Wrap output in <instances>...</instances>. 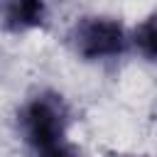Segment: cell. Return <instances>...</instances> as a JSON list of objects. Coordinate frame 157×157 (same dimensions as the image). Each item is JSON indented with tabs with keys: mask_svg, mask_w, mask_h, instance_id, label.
<instances>
[{
	"mask_svg": "<svg viewBox=\"0 0 157 157\" xmlns=\"http://www.w3.org/2000/svg\"><path fill=\"white\" fill-rule=\"evenodd\" d=\"M132 44L147 61H157V12L132 29Z\"/></svg>",
	"mask_w": 157,
	"mask_h": 157,
	"instance_id": "4",
	"label": "cell"
},
{
	"mask_svg": "<svg viewBox=\"0 0 157 157\" xmlns=\"http://www.w3.org/2000/svg\"><path fill=\"white\" fill-rule=\"evenodd\" d=\"M37 157H76V152H71L66 145H56V147H52V150L37 152Z\"/></svg>",
	"mask_w": 157,
	"mask_h": 157,
	"instance_id": "5",
	"label": "cell"
},
{
	"mask_svg": "<svg viewBox=\"0 0 157 157\" xmlns=\"http://www.w3.org/2000/svg\"><path fill=\"white\" fill-rule=\"evenodd\" d=\"M69 42L78 56L88 61H98L123 54L128 44V34L125 27L113 17H83L74 25Z\"/></svg>",
	"mask_w": 157,
	"mask_h": 157,
	"instance_id": "2",
	"label": "cell"
},
{
	"mask_svg": "<svg viewBox=\"0 0 157 157\" xmlns=\"http://www.w3.org/2000/svg\"><path fill=\"white\" fill-rule=\"evenodd\" d=\"M47 20L44 0H2V22L7 32H27L42 27Z\"/></svg>",
	"mask_w": 157,
	"mask_h": 157,
	"instance_id": "3",
	"label": "cell"
},
{
	"mask_svg": "<svg viewBox=\"0 0 157 157\" xmlns=\"http://www.w3.org/2000/svg\"><path fill=\"white\" fill-rule=\"evenodd\" d=\"M66 123H69V115L61 103V96H54V93H39L29 98L17 115V125L25 142L32 145L37 152L64 145Z\"/></svg>",
	"mask_w": 157,
	"mask_h": 157,
	"instance_id": "1",
	"label": "cell"
}]
</instances>
